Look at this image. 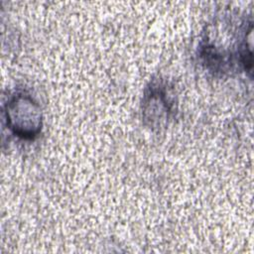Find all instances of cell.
<instances>
[{
    "label": "cell",
    "instance_id": "obj_2",
    "mask_svg": "<svg viewBox=\"0 0 254 254\" xmlns=\"http://www.w3.org/2000/svg\"><path fill=\"white\" fill-rule=\"evenodd\" d=\"M174 112V102L163 81H152L145 90L142 114L145 124L151 129L165 127Z\"/></svg>",
    "mask_w": 254,
    "mask_h": 254
},
{
    "label": "cell",
    "instance_id": "obj_1",
    "mask_svg": "<svg viewBox=\"0 0 254 254\" xmlns=\"http://www.w3.org/2000/svg\"><path fill=\"white\" fill-rule=\"evenodd\" d=\"M5 118L14 135L25 140L36 138L43 127V112L40 104L26 91L11 95L5 104Z\"/></svg>",
    "mask_w": 254,
    "mask_h": 254
}]
</instances>
